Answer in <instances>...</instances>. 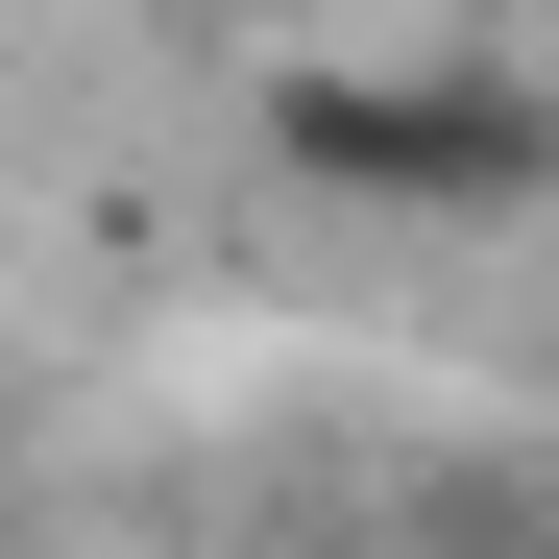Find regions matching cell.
I'll return each mask as SVG.
<instances>
[{
    "label": "cell",
    "instance_id": "cell-1",
    "mask_svg": "<svg viewBox=\"0 0 559 559\" xmlns=\"http://www.w3.org/2000/svg\"><path fill=\"white\" fill-rule=\"evenodd\" d=\"M267 170H317L341 219H535L559 73H267Z\"/></svg>",
    "mask_w": 559,
    "mask_h": 559
}]
</instances>
